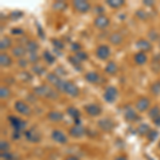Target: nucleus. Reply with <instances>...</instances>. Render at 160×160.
I'll list each match as a JSON object with an SVG mask.
<instances>
[{
  "label": "nucleus",
  "instance_id": "f257e3e1",
  "mask_svg": "<svg viewBox=\"0 0 160 160\" xmlns=\"http://www.w3.org/2000/svg\"><path fill=\"white\" fill-rule=\"evenodd\" d=\"M33 92H34V94L37 95V96L45 97V98H48V99H57L59 97L58 93L53 89H51L50 87L46 86V84L35 87L34 89H33Z\"/></svg>",
  "mask_w": 160,
  "mask_h": 160
},
{
  "label": "nucleus",
  "instance_id": "f03ea898",
  "mask_svg": "<svg viewBox=\"0 0 160 160\" xmlns=\"http://www.w3.org/2000/svg\"><path fill=\"white\" fill-rule=\"evenodd\" d=\"M62 92L66 93V94H68L69 96H72V97H77L80 93V90H79V88L75 83H73L72 81H66V80H64Z\"/></svg>",
  "mask_w": 160,
  "mask_h": 160
},
{
  "label": "nucleus",
  "instance_id": "7ed1b4c3",
  "mask_svg": "<svg viewBox=\"0 0 160 160\" xmlns=\"http://www.w3.org/2000/svg\"><path fill=\"white\" fill-rule=\"evenodd\" d=\"M8 120L10 121V124H11V126L13 127V131H20V132H22L25 129H26V126H27V123L25 122V121H22V118H16V117H9L8 118Z\"/></svg>",
  "mask_w": 160,
  "mask_h": 160
},
{
  "label": "nucleus",
  "instance_id": "20e7f679",
  "mask_svg": "<svg viewBox=\"0 0 160 160\" xmlns=\"http://www.w3.org/2000/svg\"><path fill=\"white\" fill-rule=\"evenodd\" d=\"M118 95V92L117 88L112 87V86L107 87L104 92V99L107 102H109V104H112V102H114L115 100H117Z\"/></svg>",
  "mask_w": 160,
  "mask_h": 160
},
{
  "label": "nucleus",
  "instance_id": "39448f33",
  "mask_svg": "<svg viewBox=\"0 0 160 160\" xmlns=\"http://www.w3.org/2000/svg\"><path fill=\"white\" fill-rule=\"evenodd\" d=\"M73 7L79 13H88L91 10V4L86 0H74Z\"/></svg>",
  "mask_w": 160,
  "mask_h": 160
},
{
  "label": "nucleus",
  "instance_id": "423d86ee",
  "mask_svg": "<svg viewBox=\"0 0 160 160\" xmlns=\"http://www.w3.org/2000/svg\"><path fill=\"white\" fill-rule=\"evenodd\" d=\"M109 25H110V19H109V17L106 16V15H98V16L94 19V26L97 29L104 30Z\"/></svg>",
  "mask_w": 160,
  "mask_h": 160
},
{
  "label": "nucleus",
  "instance_id": "0eeeda50",
  "mask_svg": "<svg viewBox=\"0 0 160 160\" xmlns=\"http://www.w3.org/2000/svg\"><path fill=\"white\" fill-rule=\"evenodd\" d=\"M14 107H15V110H16L18 113H20V114L26 115V117L30 115V113H31L30 107L26 104L25 102H22V100H17V102H15Z\"/></svg>",
  "mask_w": 160,
  "mask_h": 160
},
{
  "label": "nucleus",
  "instance_id": "6e6552de",
  "mask_svg": "<svg viewBox=\"0 0 160 160\" xmlns=\"http://www.w3.org/2000/svg\"><path fill=\"white\" fill-rule=\"evenodd\" d=\"M97 125H98L100 129L102 131H106V132H110L114 128V123L110 118H102V120L98 121Z\"/></svg>",
  "mask_w": 160,
  "mask_h": 160
},
{
  "label": "nucleus",
  "instance_id": "1a4fd4ad",
  "mask_svg": "<svg viewBox=\"0 0 160 160\" xmlns=\"http://www.w3.org/2000/svg\"><path fill=\"white\" fill-rule=\"evenodd\" d=\"M96 57L100 60H107L110 57V48L107 45H100L96 48Z\"/></svg>",
  "mask_w": 160,
  "mask_h": 160
},
{
  "label": "nucleus",
  "instance_id": "9d476101",
  "mask_svg": "<svg viewBox=\"0 0 160 160\" xmlns=\"http://www.w3.org/2000/svg\"><path fill=\"white\" fill-rule=\"evenodd\" d=\"M149 105H151V100H149L148 97L143 96V97H140L136 102V108L139 112H144L148 109Z\"/></svg>",
  "mask_w": 160,
  "mask_h": 160
},
{
  "label": "nucleus",
  "instance_id": "9b49d317",
  "mask_svg": "<svg viewBox=\"0 0 160 160\" xmlns=\"http://www.w3.org/2000/svg\"><path fill=\"white\" fill-rule=\"evenodd\" d=\"M25 137H26V139H27L28 141L32 142V143H38V142H40V140H41L40 132H38V131L35 129H33V128L28 129L27 131H26Z\"/></svg>",
  "mask_w": 160,
  "mask_h": 160
},
{
  "label": "nucleus",
  "instance_id": "f8f14e48",
  "mask_svg": "<svg viewBox=\"0 0 160 160\" xmlns=\"http://www.w3.org/2000/svg\"><path fill=\"white\" fill-rule=\"evenodd\" d=\"M137 48L142 52H148V51H151L153 49V46H152V43L149 41L145 40V38H141L137 42Z\"/></svg>",
  "mask_w": 160,
  "mask_h": 160
},
{
  "label": "nucleus",
  "instance_id": "ddd939ff",
  "mask_svg": "<svg viewBox=\"0 0 160 160\" xmlns=\"http://www.w3.org/2000/svg\"><path fill=\"white\" fill-rule=\"evenodd\" d=\"M84 109H86V112L88 114L91 115V117H97V115H99L102 113V108H100V106L96 104L87 105L84 107Z\"/></svg>",
  "mask_w": 160,
  "mask_h": 160
},
{
  "label": "nucleus",
  "instance_id": "4468645a",
  "mask_svg": "<svg viewBox=\"0 0 160 160\" xmlns=\"http://www.w3.org/2000/svg\"><path fill=\"white\" fill-rule=\"evenodd\" d=\"M69 135L74 138H80V137L86 135V128L81 125H75L69 129Z\"/></svg>",
  "mask_w": 160,
  "mask_h": 160
},
{
  "label": "nucleus",
  "instance_id": "2eb2a0df",
  "mask_svg": "<svg viewBox=\"0 0 160 160\" xmlns=\"http://www.w3.org/2000/svg\"><path fill=\"white\" fill-rule=\"evenodd\" d=\"M124 118H125V120L127 121V122H136L139 118L136 111L133 110L132 108H129V107L126 108L125 112H124Z\"/></svg>",
  "mask_w": 160,
  "mask_h": 160
},
{
  "label": "nucleus",
  "instance_id": "dca6fc26",
  "mask_svg": "<svg viewBox=\"0 0 160 160\" xmlns=\"http://www.w3.org/2000/svg\"><path fill=\"white\" fill-rule=\"evenodd\" d=\"M51 138L53 139V141L58 142V143H61V144H64L68 142L66 136L60 130H53L52 133H51Z\"/></svg>",
  "mask_w": 160,
  "mask_h": 160
},
{
  "label": "nucleus",
  "instance_id": "f3484780",
  "mask_svg": "<svg viewBox=\"0 0 160 160\" xmlns=\"http://www.w3.org/2000/svg\"><path fill=\"white\" fill-rule=\"evenodd\" d=\"M133 60H135V63L138 64V65H144L148 62V56H146L145 52L139 51L133 57Z\"/></svg>",
  "mask_w": 160,
  "mask_h": 160
},
{
  "label": "nucleus",
  "instance_id": "a211bd4d",
  "mask_svg": "<svg viewBox=\"0 0 160 160\" xmlns=\"http://www.w3.org/2000/svg\"><path fill=\"white\" fill-rule=\"evenodd\" d=\"M12 53H13V56L16 57V58L22 59V57L27 53V49H26V47H24V46L18 45V46H15V47L13 48Z\"/></svg>",
  "mask_w": 160,
  "mask_h": 160
},
{
  "label": "nucleus",
  "instance_id": "6ab92c4d",
  "mask_svg": "<svg viewBox=\"0 0 160 160\" xmlns=\"http://www.w3.org/2000/svg\"><path fill=\"white\" fill-rule=\"evenodd\" d=\"M47 118L51 122H60V121L63 120V114L60 111H50L47 114Z\"/></svg>",
  "mask_w": 160,
  "mask_h": 160
},
{
  "label": "nucleus",
  "instance_id": "aec40b11",
  "mask_svg": "<svg viewBox=\"0 0 160 160\" xmlns=\"http://www.w3.org/2000/svg\"><path fill=\"white\" fill-rule=\"evenodd\" d=\"M12 64V58L10 57L8 53L2 52L0 55V65L2 68H9L10 65Z\"/></svg>",
  "mask_w": 160,
  "mask_h": 160
},
{
  "label": "nucleus",
  "instance_id": "412c9836",
  "mask_svg": "<svg viewBox=\"0 0 160 160\" xmlns=\"http://www.w3.org/2000/svg\"><path fill=\"white\" fill-rule=\"evenodd\" d=\"M26 49L29 53H37L38 50V44L35 41H28L26 43Z\"/></svg>",
  "mask_w": 160,
  "mask_h": 160
},
{
  "label": "nucleus",
  "instance_id": "4be33fe9",
  "mask_svg": "<svg viewBox=\"0 0 160 160\" xmlns=\"http://www.w3.org/2000/svg\"><path fill=\"white\" fill-rule=\"evenodd\" d=\"M84 78L88 82L90 83H97L99 80V75L96 73V72H89V73L86 74Z\"/></svg>",
  "mask_w": 160,
  "mask_h": 160
},
{
  "label": "nucleus",
  "instance_id": "5701e85b",
  "mask_svg": "<svg viewBox=\"0 0 160 160\" xmlns=\"http://www.w3.org/2000/svg\"><path fill=\"white\" fill-rule=\"evenodd\" d=\"M51 8H52L53 11L63 12V11H65L66 8H68V3H66L65 1H62V0H60V1L53 2L52 6H51Z\"/></svg>",
  "mask_w": 160,
  "mask_h": 160
},
{
  "label": "nucleus",
  "instance_id": "b1692460",
  "mask_svg": "<svg viewBox=\"0 0 160 160\" xmlns=\"http://www.w3.org/2000/svg\"><path fill=\"white\" fill-rule=\"evenodd\" d=\"M109 42L112 44V45H120L123 42V37L118 32H114L109 37Z\"/></svg>",
  "mask_w": 160,
  "mask_h": 160
},
{
  "label": "nucleus",
  "instance_id": "393cba45",
  "mask_svg": "<svg viewBox=\"0 0 160 160\" xmlns=\"http://www.w3.org/2000/svg\"><path fill=\"white\" fill-rule=\"evenodd\" d=\"M151 68L155 74L160 73V57L158 58V56H156L153 60L151 61Z\"/></svg>",
  "mask_w": 160,
  "mask_h": 160
},
{
  "label": "nucleus",
  "instance_id": "a878e982",
  "mask_svg": "<svg viewBox=\"0 0 160 160\" xmlns=\"http://www.w3.org/2000/svg\"><path fill=\"white\" fill-rule=\"evenodd\" d=\"M105 71H106V73L109 75H114L118 72V65L113 61H110V62H108V64L106 65Z\"/></svg>",
  "mask_w": 160,
  "mask_h": 160
},
{
  "label": "nucleus",
  "instance_id": "bb28decb",
  "mask_svg": "<svg viewBox=\"0 0 160 160\" xmlns=\"http://www.w3.org/2000/svg\"><path fill=\"white\" fill-rule=\"evenodd\" d=\"M12 45V40L9 37H4L0 41V49L1 50H7L8 48H10Z\"/></svg>",
  "mask_w": 160,
  "mask_h": 160
},
{
  "label": "nucleus",
  "instance_id": "cd10ccee",
  "mask_svg": "<svg viewBox=\"0 0 160 160\" xmlns=\"http://www.w3.org/2000/svg\"><path fill=\"white\" fill-rule=\"evenodd\" d=\"M66 112L71 118H73L74 120H78L80 118V111L75 107H68L66 109Z\"/></svg>",
  "mask_w": 160,
  "mask_h": 160
},
{
  "label": "nucleus",
  "instance_id": "c85d7f7f",
  "mask_svg": "<svg viewBox=\"0 0 160 160\" xmlns=\"http://www.w3.org/2000/svg\"><path fill=\"white\" fill-rule=\"evenodd\" d=\"M11 96V90L9 87L7 86H2L0 88V98L1 99H7Z\"/></svg>",
  "mask_w": 160,
  "mask_h": 160
},
{
  "label": "nucleus",
  "instance_id": "c756f323",
  "mask_svg": "<svg viewBox=\"0 0 160 160\" xmlns=\"http://www.w3.org/2000/svg\"><path fill=\"white\" fill-rule=\"evenodd\" d=\"M125 1L124 0H107V4L112 9H118V8H121L124 6Z\"/></svg>",
  "mask_w": 160,
  "mask_h": 160
},
{
  "label": "nucleus",
  "instance_id": "7c9ffc66",
  "mask_svg": "<svg viewBox=\"0 0 160 160\" xmlns=\"http://www.w3.org/2000/svg\"><path fill=\"white\" fill-rule=\"evenodd\" d=\"M151 130H152L151 127H149L148 124H141L138 127V132H139V135H141V136H148Z\"/></svg>",
  "mask_w": 160,
  "mask_h": 160
},
{
  "label": "nucleus",
  "instance_id": "2f4dec72",
  "mask_svg": "<svg viewBox=\"0 0 160 160\" xmlns=\"http://www.w3.org/2000/svg\"><path fill=\"white\" fill-rule=\"evenodd\" d=\"M160 115V108L158 107V106H154L153 108H151L148 111V117L151 118H153V120H155V118H157Z\"/></svg>",
  "mask_w": 160,
  "mask_h": 160
},
{
  "label": "nucleus",
  "instance_id": "473e14b6",
  "mask_svg": "<svg viewBox=\"0 0 160 160\" xmlns=\"http://www.w3.org/2000/svg\"><path fill=\"white\" fill-rule=\"evenodd\" d=\"M43 58L45 59V61L47 62L48 64H53V63H55V61H56V58L51 55V52H50V51H48V50L44 51Z\"/></svg>",
  "mask_w": 160,
  "mask_h": 160
},
{
  "label": "nucleus",
  "instance_id": "72a5a7b5",
  "mask_svg": "<svg viewBox=\"0 0 160 160\" xmlns=\"http://www.w3.org/2000/svg\"><path fill=\"white\" fill-rule=\"evenodd\" d=\"M32 72L33 73H35L37 75H38V76H41V75H43L44 73H45L46 69L44 66L40 65V64H35V65L32 66Z\"/></svg>",
  "mask_w": 160,
  "mask_h": 160
},
{
  "label": "nucleus",
  "instance_id": "f704fd0d",
  "mask_svg": "<svg viewBox=\"0 0 160 160\" xmlns=\"http://www.w3.org/2000/svg\"><path fill=\"white\" fill-rule=\"evenodd\" d=\"M151 92L154 95H160V81H155L151 86Z\"/></svg>",
  "mask_w": 160,
  "mask_h": 160
},
{
  "label": "nucleus",
  "instance_id": "c9c22d12",
  "mask_svg": "<svg viewBox=\"0 0 160 160\" xmlns=\"http://www.w3.org/2000/svg\"><path fill=\"white\" fill-rule=\"evenodd\" d=\"M68 61L71 62V64H73L75 68H77V71H81V69H80V64H81V62H80L78 59L76 58V56H75V57H68Z\"/></svg>",
  "mask_w": 160,
  "mask_h": 160
},
{
  "label": "nucleus",
  "instance_id": "e433bc0d",
  "mask_svg": "<svg viewBox=\"0 0 160 160\" xmlns=\"http://www.w3.org/2000/svg\"><path fill=\"white\" fill-rule=\"evenodd\" d=\"M136 15L139 19H142V20H146L148 18V13L145 12L144 10H138L136 12Z\"/></svg>",
  "mask_w": 160,
  "mask_h": 160
},
{
  "label": "nucleus",
  "instance_id": "4c0bfd02",
  "mask_svg": "<svg viewBox=\"0 0 160 160\" xmlns=\"http://www.w3.org/2000/svg\"><path fill=\"white\" fill-rule=\"evenodd\" d=\"M22 15H24V13H22V11H18V10H17V11H13L11 14H10V17H11L12 20H17L19 18H22Z\"/></svg>",
  "mask_w": 160,
  "mask_h": 160
},
{
  "label": "nucleus",
  "instance_id": "58836bf2",
  "mask_svg": "<svg viewBox=\"0 0 160 160\" xmlns=\"http://www.w3.org/2000/svg\"><path fill=\"white\" fill-rule=\"evenodd\" d=\"M20 77H22V80L25 82H30L32 81V75L30 73H28V72H22V74H20Z\"/></svg>",
  "mask_w": 160,
  "mask_h": 160
},
{
  "label": "nucleus",
  "instance_id": "ea45409f",
  "mask_svg": "<svg viewBox=\"0 0 160 160\" xmlns=\"http://www.w3.org/2000/svg\"><path fill=\"white\" fill-rule=\"evenodd\" d=\"M28 61H29L30 63H34V65H35V64H38V62L40 61V57H38V53H29Z\"/></svg>",
  "mask_w": 160,
  "mask_h": 160
},
{
  "label": "nucleus",
  "instance_id": "a19ab883",
  "mask_svg": "<svg viewBox=\"0 0 160 160\" xmlns=\"http://www.w3.org/2000/svg\"><path fill=\"white\" fill-rule=\"evenodd\" d=\"M76 58L78 59L80 62H82V61H84L88 59V55H87V52H84V51L79 50L76 52Z\"/></svg>",
  "mask_w": 160,
  "mask_h": 160
},
{
  "label": "nucleus",
  "instance_id": "79ce46f5",
  "mask_svg": "<svg viewBox=\"0 0 160 160\" xmlns=\"http://www.w3.org/2000/svg\"><path fill=\"white\" fill-rule=\"evenodd\" d=\"M9 149H10V144L7 141L0 142V151H1V153H8Z\"/></svg>",
  "mask_w": 160,
  "mask_h": 160
},
{
  "label": "nucleus",
  "instance_id": "37998d69",
  "mask_svg": "<svg viewBox=\"0 0 160 160\" xmlns=\"http://www.w3.org/2000/svg\"><path fill=\"white\" fill-rule=\"evenodd\" d=\"M158 138V131L157 130H151L148 135V141H155Z\"/></svg>",
  "mask_w": 160,
  "mask_h": 160
},
{
  "label": "nucleus",
  "instance_id": "c03bdc74",
  "mask_svg": "<svg viewBox=\"0 0 160 160\" xmlns=\"http://www.w3.org/2000/svg\"><path fill=\"white\" fill-rule=\"evenodd\" d=\"M148 38H151L152 41H157V40H159L160 35L156 32V30H151L148 32Z\"/></svg>",
  "mask_w": 160,
  "mask_h": 160
},
{
  "label": "nucleus",
  "instance_id": "a18cd8bd",
  "mask_svg": "<svg viewBox=\"0 0 160 160\" xmlns=\"http://www.w3.org/2000/svg\"><path fill=\"white\" fill-rule=\"evenodd\" d=\"M52 44H53V46H55V48H58V49H60V50L64 48V44L59 40H55V38H53Z\"/></svg>",
  "mask_w": 160,
  "mask_h": 160
},
{
  "label": "nucleus",
  "instance_id": "49530a36",
  "mask_svg": "<svg viewBox=\"0 0 160 160\" xmlns=\"http://www.w3.org/2000/svg\"><path fill=\"white\" fill-rule=\"evenodd\" d=\"M28 64H29V61H28L27 59L22 58V59H19V60H18V65L22 68H26L28 66Z\"/></svg>",
  "mask_w": 160,
  "mask_h": 160
},
{
  "label": "nucleus",
  "instance_id": "de8ad7c7",
  "mask_svg": "<svg viewBox=\"0 0 160 160\" xmlns=\"http://www.w3.org/2000/svg\"><path fill=\"white\" fill-rule=\"evenodd\" d=\"M14 155L13 154H10V153H1V158L4 159V160H11Z\"/></svg>",
  "mask_w": 160,
  "mask_h": 160
},
{
  "label": "nucleus",
  "instance_id": "09e8293b",
  "mask_svg": "<svg viewBox=\"0 0 160 160\" xmlns=\"http://www.w3.org/2000/svg\"><path fill=\"white\" fill-rule=\"evenodd\" d=\"M12 138L14 139V140H18V139L22 138V132H20V131H13Z\"/></svg>",
  "mask_w": 160,
  "mask_h": 160
},
{
  "label": "nucleus",
  "instance_id": "8fccbe9b",
  "mask_svg": "<svg viewBox=\"0 0 160 160\" xmlns=\"http://www.w3.org/2000/svg\"><path fill=\"white\" fill-rule=\"evenodd\" d=\"M11 33L13 35H22L24 33V30L22 29H12Z\"/></svg>",
  "mask_w": 160,
  "mask_h": 160
},
{
  "label": "nucleus",
  "instance_id": "3c124183",
  "mask_svg": "<svg viewBox=\"0 0 160 160\" xmlns=\"http://www.w3.org/2000/svg\"><path fill=\"white\" fill-rule=\"evenodd\" d=\"M95 12H96L98 15H104L102 13L105 12V10L102 6H97V7H95Z\"/></svg>",
  "mask_w": 160,
  "mask_h": 160
},
{
  "label": "nucleus",
  "instance_id": "603ef678",
  "mask_svg": "<svg viewBox=\"0 0 160 160\" xmlns=\"http://www.w3.org/2000/svg\"><path fill=\"white\" fill-rule=\"evenodd\" d=\"M71 48L75 51V52H77V51L80 50V45L78 43H73V44H72V46H71Z\"/></svg>",
  "mask_w": 160,
  "mask_h": 160
},
{
  "label": "nucleus",
  "instance_id": "864d4df0",
  "mask_svg": "<svg viewBox=\"0 0 160 160\" xmlns=\"http://www.w3.org/2000/svg\"><path fill=\"white\" fill-rule=\"evenodd\" d=\"M143 4L146 7H153L155 4V1H153V0H143Z\"/></svg>",
  "mask_w": 160,
  "mask_h": 160
},
{
  "label": "nucleus",
  "instance_id": "5fc2aeb1",
  "mask_svg": "<svg viewBox=\"0 0 160 160\" xmlns=\"http://www.w3.org/2000/svg\"><path fill=\"white\" fill-rule=\"evenodd\" d=\"M154 124L156 126H158V127H160V115L157 118H155V120H154Z\"/></svg>",
  "mask_w": 160,
  "mask_h": 160
},
{
  "label": "nucleus",
  "instance_id": "6e6d98bb",
  "mask_svg": "<svg viewBox=\"0 0 160 160\" xmlns=\"http://www.w3.org/2000/svg\"><path fill=\"white\" fill-rule=\"evenodd\" d=\"M38 32H40V34H41V38H44V32L42 31V28H41V26L38 25Z\"/></svg>",
  "mask_w": 160,
  "mask_h": 160
},
{
  "label": "nucleus",
  "instance_id": "4d7b16f0",
  "mask_svg": "<svg viewBox=\"0 0 160 160\" xmlns=\"http://www.w3.org/2000/svg\"><path fill=\"white\" fill-rule=\"evenodd\" d=\"M114 160H128V159H127V157H125V156H118Z\"/></svg>",
  "mask_w": 160,
  "mask_h": 160
},
{
  "label": "nucleus",
  "instance_id": "13d9d810",
  "mask_svg": "<svg viewBox=\"0 0 160 160\" xmlns=\"http://www.w3.org/2000/svg\"><path fill=\"white\" fill-rule=\"evenodd\" d=\"M65 160H79V159L77 158V157H75V156H68Z\"/></svg>",
  "mask_w": 160,
  "mask_h": 160
},
{
  "label": "nucleus",
  "instance_id": "bf43d9fd",
  "mask_svg": "<svg viewBox=\"0 0 160 160\" xmlns=\"http://www.w3.org/2000/svg\"><path fill=\"white\" fill-rule=\"evenodd\" d=\"M11 160H19V159L17 158V157H16V156H15V155H14V157H13V158H12Z\"/></svg>",
  "mask_w": 160,
  "mask_h": 160
},
{
  "label": "nucleus",
  "instance_id": "052dcab7",
  "mask_svg": "<svg viewBox=\"0 0 160 160\" xmlns=\"http://www.w3.org/2000/svg\"><path fill=\"white\" fill-rule=\"evenodd\" d=\"M159 148H160V142H159Z\"/></svg>",
  "mask_w": 160,
  "mask_h": 160
},
{
  "label": "nucleus",
  "instance_id": "680f3d73",
  "mask_svg": "<svg viewBox=\"0 0 160 160\" xmlns=\"http://www.w3.org/2000/svg\"><path fill=\"white\" fill-rule=\"evenodd\" d=\"M159 41H160V38H159Z\"/></svg>",
  "mask_w": 160,
  "mask_h": 160
}]
</instances>
